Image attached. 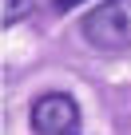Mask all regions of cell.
Returning a JSON list of instances; mask_svg holds the SVG:
<instances>
[{
    "mask_svg": "<svg viewBox=\"0 0 131 135\" xmlns=\"http://www.w3.org/2000/svg\"><path fill=\"white\" fill-rule=\"evenodd\" d=\"M84 40L95 52H127L131 48V0H103L80 20Z\"/></svg>",
    "mask_w": 131,
    "mask_h": 135,
    "instance_id": "cell-1",
    "label": "cell"
},
{
    "mask_svg": "<svg viewBox=\"0 0 131 135\" xmlns=\"http://www.w3.org/2000/svg\"><path fill=\"white\" fill-rule=\"evenodd\" d=\"M80 103L64 91H48L32 103V131L36 135H76Z\"/></svg>",
    "mask_w": 131,
    "mask_h": 135,
    "instance_id": "cell-2",
    "label": "cell"
},
{
    "mask_svg": "<svg viewBox=\"0 0 131 135\" xmlns=\"http://www.w3.org/2000/svg\"><path fill=\"white\" fill-rule=\"evenodd\" d=\"M80 0H56V12H68V8H76Z\"/></svg>",
    "mask_w": 131,
    "mask_h": 135,
    "instance_id": "cell-3",
    "label": "cell"
}]
</instances>
